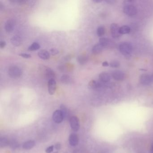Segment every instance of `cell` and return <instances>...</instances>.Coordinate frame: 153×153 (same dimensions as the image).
<instances>
[{
	"label": "cell",
	"mask_w": 153,
	"mask_h": 153,
	"mask_svg": "<svg viewBox=\"0 0 153 153\" xmlns=\"http://www.w3.org/2000/svg\"><path fill=\"white\" fill-rule=\"evenodd\" d=\"M118 48L121 53L125 56L129 55L132 52V45L128 42H122L118 46Z\"/></svg>",
	"instance_id": "6da1fadb"
},
{
	"label": "cell",
	"mask_w": 153,
	"mask_h": 153,
	"mask_svg": "<svg viewBox=\"0 0 153 153\" xmlns=\"http://www.w3.org/2000/svg\"><path fill=\"white\" fill-rule=\"evenodd\" d=\"M8 74L12 78L16 79L21 76L22 74V71L19 67L12 66L9 68Z\"/></svg>",
	"instance_id": "7a4b0ae2"
},
{
	"label": "cell",
	"mask_w": 153,
	"mask_h": 153,
	"mask_svg": "<svg viewBox=\"0 0 153 153\" xmlns=\"http://www.w3.org/2000/svg\"><path fill=\"white\" fill-rule=\"evenodd\" d=\"M69 123L71 129L74 132H77L80 128V122L79 118L76 116H73L69 118Z\"/></svg>",
	"instance_id": "3957f363"
},
{
	"label": "cell",
	"mask_w": 153,
	"mask_h": 153,
	"mask_svg": "<svg viewBox=\"0 0 153 153\" xmlns=\"http://www.w3.org/2000/svg\"><path fill=\"white\" fill-rule=\"evenodd\" d=\"M123 11L128 16H132L136 15L137 9L134 5L132 4L125 5L123 8Z\"/></svg>",
	"instance_id": "277c9868"
},
{
	"label": "cell",
	"mask_w": 153,
	"mask_h": 153,
	"mask_svg": "<svg viewBox=\"0 0 153 153\" xmlns=\"http://www.w3.org/2000/svg\"><path fill=\"white\" fill-rule=\"evenodd\" d=\"M64 117L61 110H57L54 112L52 115L53 120L56 124L62 123L64 120Z\"/></svg>",
	"instance_id": "5b68a950"
},
{
	"label": "cell",
	"mask_w": 153,
	"mask_h": 153,
	"mask_svg": "<svg viewBox=\"0 0 153 153\" xmlns=\"http://www.w3.org/2000/svg\"><path fill=\"white\" fill-rule=\"evenodd\" d=\"M120 27L116 23H112L110 25V32L111 35L114 38L117 39L120 37Z\"/></svg>",
	"instance_id": "8992f818"
},
{
	"label": "cell",
	"mask_w": 153,
	"mask_h": 153,
	"mask_svg": "<svg viewBox=\"0 0 153 153\" xmlns=\"http://www.w3.org/2000/svg\"><path fill=\"white\" fill-rule=\"evenodd\" d=\"M140 80L141 84L144 85H150L152 83V77L151 75L147 74H143L140 76Z\"/></svg>",
	"instance_id": "52a82bcc"
},
{
	"label": "cell",
	"mask_w": 153,
	"mask_h": 153,
	"mask_svg": "<svg viewBox=\"0 0 153 153\" xmlns=\"http://www.w3.org/2000/svg\"><path fill=\"white\" fill-rule=\"evenodd\" d=\"M56 82L55 79H51L48 82V88L49 94L54 95L56 90Z\"/></svg>",
	"instance_id": "ba28073f"
},
{
	"label": "cell",
	"mask_w": 153,
	"mask_h": 153,
	"mask_svg": "<svg viewBox=\"0 0 153 153\" xmlns=\"http://www.w3.org/2000/svg\"><path fill=\"white\" fill-rule=\"evenodd\" d=\"M15 25V21L14 19L8 20L5 24V29L7 33H11L14 30Z\"/></svg>",
	"instance_id": "9c48e42d"
},
{
	"label": "cell",
	"mask_w": 153,
	"mask_h": 153,
	"mask_svg": "<svg viewBox=\"0 0 153 153\" xmlns=\"http://www.w3.org/2000/svg\"><path fill=\"white\" fill-rule=\"evenodd\" d=\"M112 76L114 80L117 81H122L124 80L125 75L123 71L120 70H116L112 73Z\"/></svg>",
	"instance_id": "30bf717a"
},
{
	"label": "cell",
	"mask_w": 153,
	"mask_h": 153,
	"mask_svg": "<svg viewBox=\"0 0 153 153\" xmlns=\"http://www.w3.org/2000/svg\"><path fill=\"white\" fill-rule=\"evenodd\" d=\"M69 143L72 146H76L79 143V137L76 133H72L69 136Z\"/></svg>",
	"instance_id": "8fae6325"
},
{
	"label": "cell",
	"mask_w": 153,
	"mask_h": 153,
	"mask_svg": "<svg viewBox=\"0 0 153 153\" xmlns=\"http://www.w3.org/2000/svg\"><path fill=\"white\" fill-rule=\"evenodd\" d=\"M45 76L46 79H48L49 80L51 79H55V74L52 69L49 67H45L44 69Z\"/></svg>",
	"instance_id": "7c38bea8"
},
{
	"label": "cell",
	"mask_w": 153,
	"mask_h": 153,
	"mask_svg": "<svg viewBox=\"0 0 153 153\" xmlns=\"http://www.w3.org/2000/svg\"><path fill=\"white\" fill-rule=\"evenodd\" d=\"M11 42L12 44L15 46H19L22 43V38L19 36H13L11 39Z\"/></svg>",
	"instance_id": "4fadbf2b"
},
{
	"label": "cell",
	"mask_w": 153,
	"mask_h": 153,
	"mask_svg": "<svg viewBox=\"0 0 153 153\" xmlns=\"http://www.w3.org/2000/svg\"><path fill=\"white\" fill-rule=\"evenodd\" d=\"M99 78L101 82L103 83H107L110 81L111 77L110 75L107 73H102L100 74Z\"/></svg>",
	"instance_id": "5bb4252c"
},
{
	"label": "cell",
	"mask_w": 153,
	"mask_h": 153,
	"mask_svg": "<svg viewBox=\"0 0 153 153\" xmlns=\"http://www.w3.org/2000/svg\"><path fill=\"white\" fill-rule=\"evenodd\" d=\"M35 141L33 140H27L24 143L23 145V148L25 150H30L35 146Z\"/></svg>",
	"instance_id": "9a60e30c"
},
{
	"label": "cell",
	"mask_w": 153,
	"mask_h": 153,
	"mask_svg": "<svg viewBox=\"0 0 153 153\" xmlns=\"http://www.w3.org/2000/svg\"><path fill=\"white\" fill-rule=\"evenodd\" d=\"M38 56L43 60H48L50 57V54L45 50H41L38 53Z\"/></svg>",
	"instance_id": "2e32d148"
},
{
	"label": "cell",
	"mask_w": 153,
	"mask_h": 153,
	"mask_svg": "<svg viewBox=\"0 0 153 153\" xmlns=\"http://www.w3.org/2000/svg\"><path fill=\"white\" fill-rule=\"evenodd\" d=\"M104 48H105L100 43H98L93 46L92 49V52L95 54H100Z\"/></svg>",
	"instance_id": "e0dca14e"
},
{
	"label": "cell",
	"mask_w": 153,
	"mask_h": 153,
	"mask_svg": "<svg viewBox=\"0 0 153 153\" xmlns=\"http://www.w3.org/2000/svg\"><path fill=\"white\" fill-rule=\"evenodd\" d=\"M102 83L101 82H98L96 81L92 80L90 81L88 83V87L89 88L95 89V88H98L102 86Z\"/></svg>",
	"instance_id": "ac0fdd59"
},
{
	"label": "cell",
	"mask_w": 153,
	"mask_h": 153,
	"mask_svg": "<svg viewBox=\"0 0 153 153\" xmlns=\"http://www.w3.org/2000/svg\"><path fill=\"white\" fill-rule=\"evenodd\" d=\"M99 43L102 45L104 48H105L109 46L111 42H110V39L106 38V37H102V38H100Z\"/></svg>",
	"instance_id": "d6986e66"
},
{
	"label": "cell",
	"mask_w": 153,
	"mask_h": 153,
	"mask_svg": "<svg viewBox=\"0 0 153 153\" xmlns=\"http://www.w3.org/2000/svg\"><path fill=\"white\" fill-rule=\"evenodd\" d=\"M10 142L7 137H1L0 139V146L1 148H5L9 145Z\"/></svg>",
	"instance_id": "ffe728a7"
},
{
	"label": "cell",
	"mask_w": 153,
	"mask_h": 153,
	"mask_svg": "<svg viewBox=\"0 0 153 153\" xmlns=\"http://www.w3.org/2000/svg\"><path fill=\"white\" fill-rule=\"evenodd\" d=\"M130 32V28L128 26H123L120 27V33L121 35H124L129 33Z\"/></svg>",
	"instance_id": "44dd1931"
},
{
	"label": "cell",
	"mask_w": 153,
	"mask_h": 153,
	"mask_svg": "<svg viewBox=\"0 0 153 153\" xmlns=\"http://www.w3.org/2000/svg\"><path fill=\"white\" fill-rule=\"evenodd\" d=\"M61 81L64 84H68L71 81V78L69 75H63L61 76Z\"/></svg>",
	"instance_id": "7402d4cb"
},
{
	"label": "cell",
	"mask_w": 153,
	"mask_h": 153,
	"mask_svg": "<svg viewBox=\"0 0 153 153\" xmlns=\"http://www.w3.org/2000/svg\"><path fill=\"white\" fill-rule=\"evenodd\" d=\"M88 59L85 55H80L77 58V61L81 65H84L87 63Z\"/></svg>",
	"instance_id": "603a6c76"
},
{
	"label": "cell",
	"mask_w": 153,
	"mask_h": 153,
	"mask_svg": "<svg viewBox=\"0 0 153 153\" xmlns=\"http://www.w3.org/2000/svg\"><path fill=\"white\" fill-rule=\"evenodd\" d=\"M40 48V45L37 42H34L30 46H29L28 48V51H35L38 50Z\"/></svg>",
	"instance_id": "cb8c5ba5"
},
{
	"label": "cell",
	"mask_w": 153,
	"mask_h": 153,
	"mask_svg": "<svg viewBox=\"0 0 153 153\" xmlns=\"http://www.w3.org/2000/svg\"><path fill=\"white\" fill-rule=\"evenodd\" d=\"M105 33V27L103 26H99L98 27L96 31V33L98 37H101L103 36Z\"/></svg>",
	"instance_id": "d4e9b609"
},
{
	"label": "cell",
	"mask_w": 153,
	"mask_h": 153,
	"mask_svg": "<svg viewBox=\"0 0 153 153\" xmlns=\"http://www.w3.org/2000/svg\"><path fill=\"white\" fill-rule=\"evenodd\" d=\"M60 109H61L60 110H61L64 115V118L67 117V115L68 114V109L67 108L66 106L63 104H61L60 106Z\"/></svg>",
	"instance_id": "484cf974"
},
{
	"label": "cell",
	"mask_w": 153,
	"mask_h": 153,
	"mask_svg": "<svg viewBox=\"0 0 153 153\" xmlns=\"http://www.w3.org/2000/svg\"><path fill=\"white\" fill-rule=\"evenodd\" d=\"M110 65L111 67L116 68V67H118L120 66V63L117 61H113L110 62Z\"/></svg>",
	"instance_id": "4316f807"
},
{
	"label": "cell",
	"mask_w": 153,
	"mask_h": 153,
	"mask_svg": "<svg viewBox=\"0 0 153 153\" xmlns=\"http://www.w3.org/2000/svg\"><path fill=\"white\" fill-rule=\"evenodd\" d=\"M49 53H50V54H51V55H52L53 56H55L59 54V51L57 49L52 48L51 49H50Z\"/></svg>",
	"instance_id": "83f0119b"
},
{
	"label": "cell",
	"mask_w": 153,
	"mask_h": 153,
	"mask_svg": "<svg viewBox=\"0 0 153 153\" xmlns=\"http://www.w3.org/2000/svg\"><path fill=\"white\" fill-rule=\"evenodd\" d=\"M55 146H49L45 150V152L46 153H51L54 151Z\"/></svg>",
	"instance_id": "f1b7e54d"
},
{
	"label": "cell",
	"mask_w": 153,
	"mask_h": 153,
	"mask_svg": "<svg viewBox=\"0 0 153 153\" xmlns=\"http://www.w3.org/2000/svg\"><path fill=\"white\" fill-rule=\"evenodd\" d=\"M19 55L20 57H23V58H25V59H29L31 58V55L29 54H27V53H20L19 54Z\"/></svg>",
	"instance_id": "f546056e"
},
{
	"label": "cell",
	"mask_w": 153,
	"mask_h": 153,
	"mask_svg": "<svg viewBox=\"0 0 153 153\" xmlns=\"http://www.w3.org/2000/svg\"><path fill=\"white\" fill-rule=\"evenodd\" d=\"M11 1L14 3H17L24 4L27 2V1L24 0H11Z\"/></svg>",
	"instance_id": "4dcf8cb0"
},
{
	"label": "cell",
	"mask_w": 153,
	"mask_h": 153,
	"mask_svg": "<svg viewBox=\"0 0 153 153\" xmlns=\"http://www.w3.org/2000/svg\"><path fill=\"white\" fill-rule=\"evenodd\" d=\"M55 146V148L56 150H60L61 148V145L59 143H58L54 146Z\"/></svg>",
	"instance_id": "1f68e13d"
},
{
	"label": "cell",
	"mask_w": 153,
	"mask_h": 153,
	"mask_svg": "<svg viewBox=\"0 0 153 153\" xmlns=\"http://www.w3.org/2000/svg\"><path fill=\"white\" fill-rule=\"evenodd\" d=\"M6 45V42L5 41H1L0 42V47L1 49L4 48Z\"/></svg>",
	"instance_id": "d6a6232c"
},
{
	"label": "cell",
	"mask_w": 153,
	"mask_h": 153,
	"mask_svg": "<svg viewBox=\"0 0 153 153\" xmlns=\"http://www.w3.org/2000/svg\"><path fill=\"white\" fill-rule=\"evenodd\" d=\"M105 1L108 3V4H114V2H116V1L114 0H107V1Z\"/></svg>",
	"instance_id": "836d02e7"
},
{
	"label": "cell",
	"mask_w": 153,
	"mask_h": 153,
	"mask_svg": "<svg viewBox=\"0 0 153 153\" xmlns=\"http://www.w3.org/2000/svg\"><path fill=\"white\" fill-rule=\"evenodd\" d=\"M109 63H108V62H106V61H105V62H103L102 63V66L103 67H108L109 66Z\"/></svg>",
	"instance_id": "e575fe53"
},
{
	"label": "cell",
	"mask_w": 153,
	"mask_h": 153,
	"mask_svg": "<svg viewBox=\"0 0 153 153\" xmlns=\"http://www.w3.org/2000/svg\"><path fill=\"white\" fill-rule=\"evenodd\" d=\"M94 2H96V3H100L102 1V0H94V1H92Z\"/></svg>",
	"instance_id": "d590c367"
},
{
	"label": "cell",
	"mask_w": 153,
	"mask_h": 153,
	"mask_svg": "<svg viewBox=\"0 0 153 153\" xmlns=\"http://www.w3.org/2000/svg\"><path fill=\"white\" fill-rule=\"evenodd\" d=\"M150 151H151V153H153V143L152 144V146H151V149H150Z\"/></svg>",
	"instance_id": "8d00e7d4"
},
{
	"label": "cell",
	"mask_w": 153,
	"mask_h": 153,
	"mask_svg": "<svg viewBox=\"0 0 153 153\" xmlns=\"http://www.w3.org/2000/svg\"><path fill=\"white\" fill-rule=\"evenodd\" d=\"M151 77H152V82H153V74L151 75Z\"/></svg>",
	"instance_id": "74e56055"
}]
</instances>
